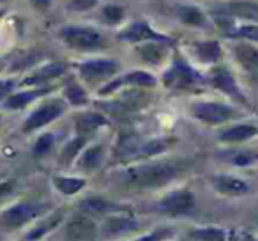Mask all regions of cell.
<instances>
[{
  "instance_id": "1",
  "label": "cell",
  "mask_w": 258,
  "mask_h": 241,
  "mask_svg": "<svg viewBox=\"0 0 258 241\" xmlns=\"http://www.w3.org/2000/svg\"><path fill=\"white\" fill-rule=\"evenodd\" d=\"M191 169V160L170 158L151 163H140L122 172V183L133 190H152L175 181Z\"/></svg>"
},
{
  "instance_id": "2",
  "label": "cell",
  "mask_w": 258,
  "mask_h": 241,
  "mask_svg": "<svg viewBox=\"0 0 258 241\" xmlns=\"http://www.w3.org/2000/svg\"><path fill=\"white\" fill-rule=\"evenodd\" d=\"M50 209V206L44 202H32V201H23L16 202L11 208L6 209L0 215V225L8 230H16L20 227L27 225L32 220H36L37 216L44 215Z\"/></svg>"
},
{
  "instance_id": "3",
  "label": "cell",
  "mask_w": 258,
  "mask_h": 241,
  "mask_svg": "<svg viewBox=\"0 0 258 241\" xmlns=\"http://www.w3.org/2000/svg\"><path fill=\"white\" fill-rule=\"evenodd\" d=\"M197 208V197L189 190H175L163 197L158 204V211L166 216H189Z\"/></svg>"
},
{
  "instance_id": "4",
  "label": "cell",
  "mask_w": 258,
  "mask_h": 241,
  "mask_svg": "<svg viewBox=\"0 0 258 241\" xmlns=\"http://www.w3.org/2000/svg\"><path fill=\"white\" fill-rule=\"evenodd\" d=\"M235 108L218 101H200L193 105V115L204 124L218 126L235 117Z\"/></svg>"
},
{
  "instance_id": "5",
  "label": "cell",
  "mask_w": 258,
  "mask_h": 241,
  "mask_svg": "<svg viewBox=\"0 0 258 241\" xmlns=\"http://www.w3.org/2000/svg\"><path fill=\"white\" fill-rule=\"evenodd\" d=\"M200 80H202L200 75H198L186 61H182V59H179V57L172 62L170 69L165 73V76H163L165 85L173 90L189 89V87H193L195 83H198Z\"/></svg>"
},
{
  "instance_id": "6",
  "label": "cell",
  "mask_w": 258,
  "mask_h": 241,
  "mask_svg": "<svg viewBox=\"0 0 258 241\" xmlns=\"http://www.w3.org/2000/svg\"><path fill=\"white\" fill-rule=\"evenodd\" d=\"M101 234L96 220L82 213L75 215L66 225V241H96Z\"/></svg>"
},
{
  "instance_id": "7",
  "label": "cell",
  "mask_w": 258,
  "mask_h": 241,
  "mask_svg": "<svg viewBox=\"0 0 258 241\" xmlns=\"http://www.w3.org/2000/svg\"><path fill=\"white\" fill-rule=\"evenodd\" d=\"M60 36L69 46L76 50H92L99 46L103 41L101 34L89 27H66L60 30Z\"/></svg>"
},
{
  "instance_id": "8",
  "label": "cell",
  "mask_w": 258,
  "mask_h": 241,
  "mask_svg": "<svg viewBox=\"0 0 258 241\" xmlns=\"http://www.w3.org/2000/svg\"><path fill=\"white\" fill-rule=\"evenodd\" d=\"M64 101L60 100H53V101H48V103L41 105L37 110H34L30 114V117L25 121L23 124V131H34V130H39V128L46 126L50 124L51 121L58 119L64 112Z\"/></svg>"
},
{
  "instance_id": "9",
  "label": "cell",
  "mask_w": 258,
  "mask_h": 241,
  "mask_svg": "<svg viewBox=\"0 0 258 241\" xmlns=\"http://www.w3.org/2000/svg\"><path fill=\"white\" fill-rule=\"evenodd\" d=\"M211 184L218 194L225 197H244L251 194V184L246 179L230 174H216L211 177Z\"/></svg>"
},
{
  "instance_id": "10",
  "label": "cell",
  "mask_w": 258,
  "mask_h": 241,
  "mask_svg": "<svg viewBox=\"0 0 258 241\" xmlns=\"http://www.w3.org/2000/svg\"><path fill=\"white\" fill-rule=\"evenodd\" d=\"M78 213L85 216H90V218H96V216H110L113 213H120L124 209L120 206L113 204L111 201H106L104 197H97V195H90V197H85L78 202L76 206Z\"/></svg>"
},
{
  "instance_id": "11",
  "label": "cell",
  "mask_w": 258,
  "mask_h": 241,
  "mask_svg": "<svg viewBox=\"0 0 258 241\" xmlns=\"http://www.w3.org/2000/svg\"><path fill=\"white\" fill-rule=\"evenodd\" d=\"M118 71V62L97 59V61H87L80 66V76L87 82H99V80L110 78Z\"/></svg>"
},
{
  "instance_id": "12",
  "label": "cell",
  "mask_w": 258,
  "mask_h": 241,
  "mask_svg": "<svg viewBox=\"0 0 258 241\" xmlns=\"http://www.w3.org/2000/svg\"><path fill=\"white\" fill-rule=\"evenodd\" d=\"M211 83L218 90H221V92H225L226 96L232 98V100L239 101V103H246V98H244L240 87L237 85V80L233 78L230 69L225 68V66H219V68H216L214 71H212Z\"/></svg>"
},
{
  "instance_id": "13",
  "label": "cell",
  "mask_w": 258,
  "mask_h": 241,
  "mask_svg": "<svg viewBox=\"0 0 258 241\" xmlns=\"http://www.w3.org/2000/svg\"><path fill=\"white\" fill-rule=\"evenodd\" d=\"M138 227V222L131 215L125 213H113V215L106 216L101 225V236L103 237H115L122 236V234L133 232Z\"/></svg>"
},
{
  "instance_id": "14",
  "label": "cell",
  "mask_w": 258,
  "mask_h": 241,
  "mask_svg": "<svg viewBox=\"0 0 258 241\" xmlns=\"http://www.w3.org/2000/svg\"><path fill=\"white\" fill-rule=\"evenodd\" d=\"M218 15H225L228 18L246 20V22H258V4L249 2V0H237V2H228L221 8L214 9Z\"/></svg>"
},
{
  "instance_id": "15",
  "label": "cell",
  "mask_w": 258,
  "mask_h": 241,
  "mask_svg": "<svg viewBox=\"0 0 258 241\" xmlns=\"http://www.w3.org/2000/svg\"><path fill=\"white\" fill-rule=\"evenodd\" d=\"M122 85H133V87H152L156 85V78L147 71H131L129 75L117 78L113 82H110L106 87L101 89V94H110L111 90L118 89Z\"/></svg>"
},
{
  "instance_id": "16",
  "label": "cell",
  "mask_w": 258,
  "mask_h": 241,
  "mask_svg": "<svg viewBox=\"0 0 258 241\" xmlns=\"http://www.w3.org/2000/svg\"><path fill=\"white\" fill-rule=\"evenodd\" d=\"M120 39L131 41V43H138V41H159V43H165V41H168L165 36L154 32L145 22H137L133 25H129L120 34Z\"/></svg>"
},
{
  "instance_id": "17",
  "label": "cell",
  "mask_w": 258,
  "mask_h": 241,
  "mask_svg": "<svg viewBox=\"0 0 258 241\" xmlns=\"http://www.w3.org/2000/svg\"><path fill=\"white\" fill-rule=\"evenodd\" d=\"M258 135V128L254 124H235L219 133V142L225 144H242L246 140H251Z\"/></svg>"
},
{
  "instance_id": "18",
  "label": "cell",
  "mask_w": 258,
  "mask_h": 241,
  "mask_svg": "<svg viewBox=\"0 0 258 241\" xmlns=\"http://www.w3.org/2000/svg\"><path fill=\"white\" fill-rule=\"evenodd\" d=\"M235 61L242 66L246 71H258V48L249 43H239L233 46Z\"/></svg>"
},
{
  "instance_id": "19",
  "label": "cell",
  "mask_w": 258,
  "mask_h": 241,
  "mask_svg": "<svg viewBox=\"0 0 258 241\" xmlns=\"http://www.w3.org/2000/svg\"><path fill=\"white\" fill-rule=\"evenodd\" d=\"M66 71V66L60 64V62H53V64H46L41 69H37L36 73H32L30 76H27L22 82V85H39V83H44L51 78H57L62 73Z\"/></svg>"
},
{
  "instance_id": "20",
  "label": "cell",
  "mask_w": 258,
  "mask_h": 241,
  "mask_svg": "<svg viewBox=\"0 0 258 241\" xmlns=\"http://www.w3.org/2000/svg\"><path fill=\"white\" fill-rule=\"evenodd\" d=\"M106 124V117L101 114H94V112H87V114H80L75 121L76 131H78L80 137H85V135L96 131L97 128L104 126Z\"/></svg>"
},
{
  "instance_id": "21",
  "label": "cell",
  "mask_w": 258,
  "mask_h": 241,
  "mask_svg": "<svg viewBox=\"0 0 258 241\" xmlns=\"http://www.w3.org/2000/svg\"><path fill=\"white\" fill-rule=\"evenodd\" d=\"M170 142L166 138H156V140H149V142H138L137 148H135L131 158H151V156L161 155L166 149L170 148Z\"/></svg>"
},
{
  "instance_id": "22",
  "label": "cell",
  "mask_w": 258,
  "mask_h": 241,
  "mask_svg": "<svg viewBox=\"0 0 258 241\" xmlns=\"http://www.w3.org/2000/svg\"><path fill=\"white\" fill-rule=\"evenodd\" d=\"M189 241H226L228 232L221 227L207 225V227H197L187 234Z\"/></svg>"
},
{
  "instance_id": "23",
  "label": "cell",
  "mask_w": 258,
  "mask_h": 241,
  "mask_svg": "<svg viewBox=\"0 0 258 241\" xmlns=\"http://www.w3.org/2000/svg\"><path fill=\"white\" fill-rule=\"evenodd\" d=\"M103 146H92V148L85 149L80 156V169L87 170V172H94L96 169H99V165L103 163Z\"/></svg>"
},
{
  "instance_id": "24",
  "label": "cell",
  "mask_w": 258,
  "mask_h": 241,
  "mask_svg": "<svg viewBox=\"0 0 258 241\" xmlns=\"http://www.w3.org/2000/svg\"><path fill=\"white\" fill-rule=\"evenodd\" d=\"M138 55L149 64H161L166 55V50L159 41H149V43L138 46Z\"/></svg>"
},
{
  "instance_id": "25",
  "label": "cell",
  "mask_w": 258,
  "mask_h": 241,
  "mask_svg": "<svg viewBox=\"0 0 258 241\" xmlns=\"http://www.w3.org/2000/svg\"><path fill=\"white\" fill-rule=\"evenodd\" d=\"M197 55L202 62L205 64H214L221 59V44L218 41H204V43H198L195 46Z\"/></svg>"
},
{
  "instance_id": "26",
  "label": "cell",
  "mask_w": 258,
  "mask_h": 241,
  "mask_svg": "<svg viewBox=\"0 0 258 241\" xmlns=\"http://www.w3.org/2000/svg\"><path fill=\"white\" fill-rule=\"evenodd\" d=\"M50 89H36V90H27V92H18V94H13L6 100V107L9 110H20V108L27 107L29 103H32L36 98L43 96L46 94Z\"/></svg>"
},
{
  "instance_id": "27",
  "label": "cell",
  "mask_w": 258,
  "mask_h": 241,
  "mask_svg": "<svg viewBox=\"0 0 258 241\" xmlns=\"http://www.w3.org/2000/svg\"><path fill=\"white\" fill-rule=\"evenodd\" d=\"M62 218H64V211H57L55 215H50L46 216V218L43 220V222L39 223V225L36 227V229H32L29 232V236H27V239L29 241H36V239H41L43 236H46L50 230H53L55 227L58 225V223L62 222Z\"/></svg>"
},
{
  "instance_id": "28",
  "label": "cell",
  "mask_w": 258,
  "mask_h": 241,
  "mask_svg": "<svg viewBox=\"0 0 258 241\" xmlns=\"http://www.w3.org/2000/svg\"><path fill=\"white\" fill-rule=\"evenodd\" d=\"M87 181L83 177H66V176H57L53 177V184L58 191H62L64 195H76L80 190H83Z\"/></svg>"
},
{
  "instance_id": "29",
  "label": "cell",
  "mask_w": 258,
  "mask_h": 241,
  "mask_svg": "<svg viewBox=\"0 0 258 241\" xmlns=\"http://www.w3.org/2000/svg\"><path fill=\"white\" fill-rule=\"evenodd\" d=\"M177 16L182 23L186 25H193V27H200L205 23V16L204 13L198 8H193V6H180L177 9Z\"/></svg>"
},
{
  "instance_id": "30",
  "label": "cell",
  "mask_w": 258,
  "mask_h": 241,
  "mask_svg": "<svg viewBox=\"0 0 258 241\" xmlns=\"http://www.w3.org/2000/svg\"><path fill=\"white\" fill-rule=\"evenodd\" d=\"M228 162L235 167H251L258 163V151L253 149H239L228 155Z\"/></svg>"
},
{
  "instance_id": "31",
  "label": "cell",
  "mask_w": 258,
  "mask_h": 241,
  "mask_svg": "<svg viewBox=\"0 0 258 241\" xmlns=\"http://www.w3.org/2000/svg\"><path fill=\"white\" fill-rule=\"evenodd\" d=\"M83 146H85V137H76L75 140H71L69 144H66V148L62 149V153H60V163L73 162L75 156L83 149Z\"/></svg>"
},
{
  "instance_id": "32",
  "label": "cell",
  "mask_w": 258,
  "mask_h": 241,
  "mask_svg": "<svg viewBox=\"0 0 258 241\" xmlns=\"http://www.w3.org/2000/svg\"><path fill=\"white\" fill-rule=\"evenodd\" d=\"M228 37H235V39H246V41H256L258 43V25L249 23V25H242L232 29L228 32Z\"/></svg>"
},
{
  "instance_id": "33",
  "label": "cell",
  "mask_w": 258,
  "mask_h": 241,
  "mask_svg": "<svg viewBox=\"0 0 258 241\" xmlns=\"http://www.w3.org/2000/svg\"><path fill=\"white\" fill-rule=\"evenodd\" d=\"M66 98H68V101L71 105H85L87 103V92L83 90V87H80L78 83H69L68 87H66Z\"/></svg>"
},
{
  "instance_id": "34",
  "label": "cell",
  "mask_w": 258,
  "mask_h": 241,
  "mask_svg": "<svg viewBox=\"0 0 258 241\" xmlns=\"http://www.w3.org/2000/svg\"><path fill=\"white\" fill-rule=\"evenodd\" d=\"M55 144V137L51 133H44L37 138V142L34 144V155L36 156H44Z\"/></svg>"
},
{
  "instance_id": "35",
  "label": "cell",
  "mask_w": 258,
  "mask_h": 241,
  "mask_svg": "<svg viewBox=\"0 0 258 241\" xmlns=\"http://www.w3.org/2000/svg\"><path fill=\"white\" fill-rule=\"evenodd\" d=\"M173 234V230L170 227H159V229H154V232H149L145 236H140L133 241H163L168 239L170 236Z\"/></svg>"
},
{
  "instance_id": "36",
  "label": "cell",
  "mask_w": 258,
  "mask_h": 241,
  "mask_svg": "<svg viewBox=\"0 0 258 241\" xmlns=\"http://www.w3.org/2000/svg\"><path fill=\"white\" fill-rule=\"evenodd\" d=\"M103 16L108 23H118L124 18V9L120 6H108V8H104Z\"/></svg>"
},
{
  "instance_id": "37",
  "label": "cell",
  "mask_w": 258,
  "mask_h": 241,
  "mask_svg": "<svg viewBox=\"0 0 258 241\" xmlns=\"http://www.w3.org/2000/svg\"><path fill=\"white\" fill-rule=\"evenodd\" d=\"M97 4V0H69L68 8L73 11H87V9L94 8Z\"/></svg>"
},
{
  "instance_id": "38",
  "label": "cell",
  "mask_w": 258,
  "mask_h": 241,
  "mask_svg": "<svg viewBox=\"0 0 258 241\" xmlns=\"http://www.w3.org/2000/svg\"><path fill=\"white\" fill-rule=\"evenodd\" d=\"M15 190H16L15 181H0V201L8 199Z\"/></svg>"
},
{
  "instance_id": "39",
  "label": "cell",
  "mask_w": 258,
  "mask_h": 241,
  "mask_svg": "<svg viewBox=\"0 0 258 241\" xmlns=\"http://www.w3.org/2000/svg\"><path fill=\"white\" fill-rule=\"evenodd\" d=\"M13 87H15V82H13V80H4V82H0V100L9 98Z\"/></svg>"
},
{
  "instance_id": "40",
  "label": "cell",
  "mask_w": 258,
  "mask_h": 241,
  "mask_svg": "<svg viewBox=\"0 0 258 241\" xmlns=\"http://www.w3.org/2000/svg\"><path fill=\"white\" fill-rule=\"evenodd\" d=\"M30 2H32V4L36 6V8L44 9V8H48V6H50L51 0H30Z\"/></svg>"
},
{
  "instance_id": "41",
  "label": "cell",
  "mask_w": 258,
  "mask_h": 241,
  "mask_svg": "<svg viewBox=\"0 0 258 241\" xmlns=\"http://www.w3.org/2000/svg\"><path fill=\"white\" fill-rule=\"evenodd\" d=\"M233 241H254V237L249 236V234H239V236H235Z\"/></svg>"
},
{
  "instance_id": "42",
  "label": "cell",
  "mask_w": 258,
  "mask_h": 241,
  "mask_svg": "<svg viewBox=\"0 0 258 241\" xmlns=\"http://www.w3.org/2000/svg\"><path fill=\"white\" fill-rule=\"evenodd\" d=\"M256 227H258V218H256Z\"/></svg>"
},
{
  "instance_id": "43",
  "label": "cell",
  "mask_w": 258,
  "mask_h": 241,
  "mask_svg": "<svg viewBox=\"0 0 258 241\" xmlns=\"http://www.w3.org/2000/svg\"><path fill=\"white\" fill-rule=\"evenodd\" d=\"M254 241H258V237H254Z\"/></svg>"
},
{
  "instance_id": "44",
  "label": "cell",
  "mask_w": 258,
  "mask_h": 241,
  "mask_svg": "<svg viewBox=\"0 0 258 241\" xmlns=\"http://www.w3.org/2000/svg\"><path fill=\"white\" fill-rule=\"evenodd\" d=\"M0 69H2V64H0Z\"/></svg>"
}]
</instances>
